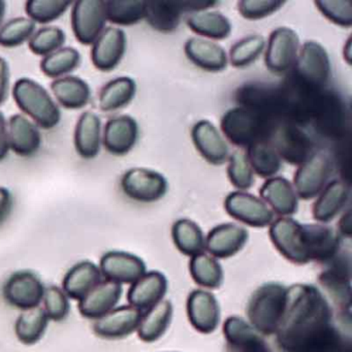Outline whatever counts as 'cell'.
<instances>
[{
	"mask_svg": "<svg viewBox=\"0 0 352 352\" xmlns=\"http://www.w3.org/2000/svg\"><path fill=\"white\" fill-rule=\"evenodd\" d=\"M276 336L284 352H344L333 309L324 294L310 284L288 287L285 315Z\"/></svg>",
	"mask_w": 352,
	"mask_h": 352,
	"instance_id": "cell-1",
	"label": "cell"
},
{
	"mask_svg": "<svg viewBox=\"0 0 352 352\" xmlns=\"http://www.w3.org/2000/svg\"><path fill=\"white\" fill-rule=\"evenodd\" d=\"M288 287L277 282L259 286L247 305L248 322L263 336L276 335L287 306Z\"/></svg>",
	"mask_w": 352,
	"mask_h": 352,
	"instance_id": "cell-2",
	"label": "cell"
},
{
	"mask_svg": "<svg viewBox=\"0 0 352 352\" xmlns=\"http://www.w3.org/2000/svg\"><path fill=\"white\" fill-rule=\"evenodd\" d=\"M270 238L276 249L290 263H314V224H302L292 217L278 218L271 224Z\"/></svg>",
	"mask_w": 352,
	"mask_h": 352,
	"instance_id": "cell-3",
	"label": "cell"
},
{
	"mask_svg": "<svg viewBox=\"0 0 352 352\" xmlns=\"http://www.w3.org/2000/svg\"><path fill=\"white\" fill-rule=\"evenodd\" d=\"M14 100L18 108L45 131L59 124L61 112L50 94L34 80L21 78L13 87Z\"/></svg>",
	"mask_w": 352,
	"mask_h": 352,
	"instance_id": "cell-4",
	"label": "cell"
},
{
	"mask_svg": "<svg viewBox=\"0 0 352 352\" xmlns=\"http://www.w3.org/2000/svg\"><path fill=\"white\" fill-rule=\"evenodd\" d=\"M275 124L246 107H234L222 117L221 131L226 139L240 148H248L258 142H267Z\"/></svg>",
	"mask_w": 352,
	"mask_h": 352,
	"instance_id": "cell-5",
	"label": "cell"
},
{
	"mask_svg": "<svg viewBox=\"0 0 352 352\" xmlns=\"http://www.w3.org/2000/svg\"><path fill=\"white\" fill-rule=\"evenodd\" d=\"M294 79L312 90L322 89L331 78V63L327 50L318 43L302 45L296 61Z\"/></svg>",
	"mask_w": 352,
	"mask_h": 352,
	"instance_id": "cell-6",
	"label": "cell"
},
{
	"mask_svg": "<svg viewBox=\"0 0 352 352\" xmlns=\"http://www.w3.org/2000/svg\"><path fill=\"white\" fill-rule=\"evenodd\" d=\"M46 286L34 272L21 270L12 274L3 286V298L9 306L21 311L40 307Z\"/></svg>",
	"mask_w": 352,
	"mask_h": 352,
	"instance_id": "cell-7",
	"label": "cell"
},
{
	"mask_svg": "<svg viewBox=\"0 0 352 352\" xmlns=\"http://www.w3.org/2000/svg\"><path fill=\"white\" fill-rule=\"evenodd\" d=\"M72 30L80 44L92 46L106 28L104 1L78 0L72 9Z\"/></svg>",
	"mask_w": 352,
	"mask_h": 352,
	"instance_id": "cell-8",
	"label": "cell"
},
{
	"mask_svg": "<svg viewBox=\"0 0 352 352\" xmlns=\"http://www.w3.org/2000/svg\"><path fill=\"white\" fill-rule=\"evenodd\" d=\"M121 188L124 195L133 201L153 203L166 195L168 181L156 170L133 168L123 175Z\"/></svg>",
	"mask_w": 352,
	"mask_h": 352,
	"instance_id": "cell-9",
	"label": "cell"
},
{
	"mask_svg": "<svg viewBox=\"0 0 352 352\" xmlns=\"http://www.w3.org/2000/svg\"><path fill=\"white\" fill-rule=\"evenodd\" d=\"M331 160L323 152L312 154L294 175V187L296 195L304 201L315 199L327 185L331 174Z\"/></svg>",
	"mask_w": 352,
	"mask_h": 352,
	"instance_id": "cell-10",
	"label": "cell"
},
{
	"mask_svg": "<svg viewBox=\"0 0 352 352\" xmlns=\"http://www.w3.org/2000/svg\"><path fill=\"white\" fill-rule=\"evenodd\" d=\"M300 38L289 28H276L269 38L265 63L267 71L276 75L287 73L296 65Z\"/></svg>",
	"mask_w": 352,
	"mask_h": 352,
	"instance_id": "cell-11",
	"label": "cell"
},
{
	"mask_svg": "<svg viewBox=\"0 0 352 352\" xmlns=\"http://www.w3.org/2000/svg\"><path fill=\"white\" fill-rule=\"evenodd\" d=\"M226 213L252 228H265L274 221V212L259 197L245 191H234L224 201Z\"/></svg>",
	"mask_w": 352,
	"mask_h": 352,
	"instance_id": "cell-12",
	"label": "cell"
},
{
	"mask_svg": "<svg viewBox=\"0 0 352 352\" xmlns=\"http://www.w3.org/2000/svg\"><path fill=\"white\" fill-rule=\"evenodd\" d=\"M272 144L281 160L294 166H300L312 156V142L306 133L294 123L276 126L271 135Z\"/></svg>",
	"mask_w": 352,
	"mask_h": 352,
	"instance_id": "cell-13",
	"label": "cell"
},
{
	"mask_svg": "<svg viewBox=\"0 0 352 352\" xmlns=\"http://www.w3.org/2000/svg\"><path fill=\"white\" fill-rule=\"evenodd\" d=\"M102 278L121 284H133L147 273L143 259L124 251H108L100 261Z\"/></svg>",
	"mask_w": 352,
	"mask_h": 352,
	"instance_id": "cell-14",
	"label": "cell"
},
{
	"mask_svg": "<svg viewBox=\"0 0 352 352\" xmlns=\"http://www.w3.org/2000/svg\"><path fill=\"white\" fill-rule=\"evenodd\" d=\"M126 34L120 28H104L100 38L92 45L91 61L102 73L114 71L126 53Z\"/></svg>",
	"mask_w": 352,
	"mask_h": 352,
	"instance_id": "cell-15",
	"label": "cell"
},
{
	"mask_svg": "<svg viewBox=\"0 0 352 352\" xmlns=\"http://www.w3.org/2000/svg\"><path fill=\"white\" fill-rule=\"evenodd\" d=\"M142 317L143 312L131 305L116 307L108 314L94 320V331L102 339H123L138 331Z\"/></svg>",
	"mask_w": 352,
	"mask_h": 352,
	"instance_id": "cell-16",
	"label": "cell"
},
{
	"mask_svg": "<svg viewBox=\"0 0 352 352\" xmlns=\"http://www.w3.org/2000/svg\"><path fill=\"white\" fill-rule=\"evenodd\" d=\"M223 335L228 352H273L263 336L242 317H228Z\"/></svg>",
	"mask_w": 352,
	"mask_h": 352,
	"instance_id": "cell-17",
	"label": "cell"
},
{
	"mask_svg": "<svg viewBox=\"0 0 352 352\" xmlns=\"http://www.w3.org/2000/svg\"><path fill=\"white\" fill-rule=\"evenodd\" d=\"M318 280L338 304L350 302V254L340 251L333 259L322 265Z\"/></svg>",
	"mask_w": 352,
	"mask_h": 352,
	"instance_id": "cell-18",
	"label": "cell"
},
{
	"mask_svg": "<svg viewBox=\"0 0 352 352\" xmlns=\"http://www.w3.org/2000/svg\"><path fill=\"white\" fill-rule=\"evenodd\" d=\"M249 232L236 223H223L210 230L206 239V250L214 258L226 259L240 252L247 241Z\"/></svg>",
	"mask_w": 352,
	"mask_h": 352,
	"instance_id": "cell-19",
	"label": "cell"
},
{
	"mask_svg": "<svg viewBox=\"0 0 352 352\" xmlns=\"http://www.w3.org/2000/svg\"><path fill=\"white\" fill-rule=\"evenodd\" d=\"M187 315L191 325L201 333H211L220 323L217 298L207 290H195L187 300Z\"/></svg>",
	"mask_w": 352,
	"mask_h": 352,
	"instance_id": "cell-20",
	"label": "cell"
},
{
	"mask_svg": "<svg viewBox=\"0 0 352 352\" xmlns=\"http://www.w3.org/2000/svg\"><path fill=\"white\" fill-rule=\"evenodd\" d=\"M122 294L121 284L104 279L78 302L80 314L96 320L116 308Z\"/></svg>",
	"mask_w": 352,
	"mask_h": 352,
	"instance_id": "cell-21",
	"label": "cell"
},
{
	"mask_svg": "<svg viewBox=\"0 0 352 352\" xmlns=\"http://www.w3.org/2000/svg\"><path fill=\"white\" fill-rule=\"evenodd\" d=\"M139 139V125L133 117L121 115L108 120L104 129V146L115 156L126 155Z\"/></svg>",
	"mask_w": 352,
	"mask_h": 352,
	"instance_id": "cell-22",
	"label": "cell"
},
{
	"mask_svg": "<svg viewBox=\"0 0 352 352\" xmlns=\"http://www.w3.org/2000/svg\"><path fill=\"white\" fill-rule=\"evenodd\" d=\"M168 292V280L157 271L148 272L137 282L131 284L127 292V300L133 308L146 312L164 300Z\"/></svg>",
	"mask_w": 352,
	"mask_h": 352,
	"instance_id": "cell-23",
	"label": "cell"
},
{
	"mask_svg": "<svg viewBox=\"0 0 352 352\" xmlns=\"http://www.w3.org/2000/svg\"><path fill=\"white\" fill-rule=\"evenodd\" d=\"M191 139L199 153L209 164L220 166L228 160L230 154L228 143L209 120H201L193 125Z\"/></svg>",
	"mask_w": 352,
	"mask_h": 352,
	"instance_id": "cell-24",
	"label": "cell"
},
{
	"mask_svg": "<svg viewBox=\"0 0 352 352\" xmlns=\"http://www.w3.org/2000/svg\"><path fill=\"white\" fill-rule=\"evenodd\" d=\"M341 100L335 94H319L315 98L311 114L317 131L327 137H337L345 126V113Z\"/></svg>",
	"mask_w": 352,
	"mask_h": 352,
	"instance_id": "cell-25",
	"label": "cell"
},
{
	"mask_svg": "<svg viewBox=\"0 0 352 352\" xmlns=\"http://www.w3.org/2000/svg\"><path fill=\"white\" fill-rule=\"evenodd\" d=\"M259 195L272 211L282 217H289L298 212V197L294 185L283 177L267 179L259 189Z\"/></svg>",
	"mask_w": 352,
	"mask_h": 352,
	"instance_id": "cell-26",
	"label": "cell"
},
{
	"mask_svg": "<svg viewBox=\"0 0 352 352\" xmlns=\"http://www.w3.org/2000/svg\"><path fill=\"white\" fill-rule=\"evenodd\" d=\"M187 58L203 71L220 73L228 67V57L219 45L205 38H191L185 43Z\"/></svg>",
	"mask_w": 352,
	"mask_h": 352,
	"instance_id": "cell-27",
	"label": "cell"
},
{
	"mask_svg": "<svg viewBox=\"0 0 352 352\" xmlns=\"http://www.w3.org/2000/svg\"><path fill=\"white\" fill-rule=\"evenodd\" d=\"M10 149L21 157L34 156L42 145V135L38 127L23 115L16 114L10 118Z\"/></svg>",
	"mask_w": 352,
	"mask_h": 352,
	"instance_id": "cell-28",
	"label": "cell"
},
{
	"mask_svg": "<svg viewBox=\"0 0 352 352\" xmlns=\"http://www.w3.org/2000/svg\"><path fill=\"white\" fill-rule=\"evenodd\" d=\"M77 153L84 160H94L102 148V121L96 113L86 111L80 116L74 133Z\"/></svg>",
	"mask_w": 352,
	"mask_h": 352,
	"instance_id": "cell-29",
	"label": "cell"
},
{
	"mask_svg": "<svg viewBox=\"0 0 352 352\" xmlns=\"http://www.w3.org/2000/svg\"><path fill=\"white\" fill-rule=\"evenodd\" d=\"M102 280L98 265L90 261H80L65 274L63 289L69 298L79 302Z\"/></svg>",
	"mask_w": 352,
	"mask_h": 352,
	"instance_id": "cell-30",
	"label": "cell"
},
{
	"mask_svg": "<svg viewBox=\"0 0 352 352\" xmlns=\"http://www.w3.org/2000/svg\"><path fill=\"white\" fill-rule=\"evenodd\" d=\"M349 187L341 180H333L325 186L313 206V218L319 223L335 219L347 204Z\"/></svg>",
	"mask_w": 352,
	"mask_h": 352,
	"instance_id": "cell-31",
	"label": "cell"
},
{
	"mask_svg": "<svg viewBox=\"0 0 352 352\" xmlns=\"http://www.w3.org/2000/svg\"><path fill=\"white\" fill-rule=\"evenodd\" d=\"M183 13H186V1H146L145 19L156 32H175Z\"/></svg>",
	"mask_w": 352,
	"mask_h": 352,
	"instance_id": "cell-32",
	"label": "cell"
},
{
	"mask_svg": "<svg viewBox=\"0 0 352 352\" xmlns=\"http://www.w3.org/2000/svg\"><path fill=\"white\" fill-rule=\"evenodd\" d=\"M51 90L59 104L67 110L83 109L91 98V89L87 82L75 76L54 80L51 83Z\"/></svg>",
	"mask_w": 352,
	"mask_h": 352,
	"instance_id": "cell-33",
	"label": "cell"
},
{
	"mask_svg": "<svg viewBox=\"0 0 352 352\" xmlns=\"http://www.w3.org/2000/svg\"><path fill=\"white\" fill-rule=\"evenodd\" d=\"M172 318V302L170 300H162L160 304L143 313L137 331L140 339L146 343L157 341L168 331Z\"/></svg>",
	"mask_w": 352,
	"mask_h": 352,
	"instance_id": "cell-34",
	"label": "cell"
},
{
	"mask_svg": "<svg viewBox=\"0 0 352 352\" xmlns=\"http://www.w3.org/2000/svg\"><path fill=\"white\" fill-rule=\"evenodd\" d=\"M137 94V84L129 77H119L108 82L98 96L100 111L115 112L129 106Z\"/></svg>",
	"mask_w": 352,
	"mask_h": 352,
	"instance_id": "cell-35",
	"label": "cell"
},
{
	"mask_svg": "<svg viewBox=\"0 0 352 352\" xmlns=\"http://www.w3.org/2000/svg\"><path fill=\"white\" fill-rule=\"evenodd\" d=\"M191 32L204 38L223 41L232 34V23L228 17L219 12H199L187 19Z\"/></svg>",
	"mask_w": 352,
	"mask_h": 352,
	"instance_id": "cell-36",
	"label": "cell"
},
{
	"mask_svg": "<svg viewBox=\"0 0 352 352\" xmlns=\"http://www.w3.org/2000/svg\"><path fill=\"white\" fill-rule=\"evenodd\" d=\"M172 236L177 249L183 254L193 257L205 253V234L192 220H177L173 226Z\"/></svg>",
	"mask_w": 352,
	"mask_h": 352,
	"instance_id": "cell-37",
	"label": "cell"
},
{
	"mask_svg": "<svg viewBox=\"0 0 352 352\" xmlns=\"http://www.w3.org/2000/svg\"><path fill=\"white\" fill-rule=\"evenodd\" d=\"M49 321L43 307L22 311L15 323L16 337L24 345H34L46 333Z\"/></svg>",
	"mask_w": 352,
	"mask_h": 352,
	"instance_id": "cell-38",
	"label": "cell"
},
{
	"mask_svg": "<svg viewBox=\"0 0 352 352\" xmlns=\"http://www.w3.org/2000/svg\"><path fill=\"white\" fill-rule=\"evenodd\" d=\"M247 157L253 173L261 178L275 177L282 168V160L269 142H258L247 148Z\"/></svg>",
	"mask_w": 352,
	"mask_h": 352,
	"instance_id": "cell-39",
	"label": "cell"
},
{
	"mask_svg": "<svg viewBox=\"0 0 352 352\" xmlns=\"http://www.w3.org/2000/svg\"><path fill=\"white\" fill-rule=\"evenodd\" d=\"M107 21L120 26H131L145 19L146 1L109 0L104 1Z\"/></svg>",
	"mask_w": 352,
	"mask_h": 352,
	"instance_id": "cell-40",
	"label": "cell"
},
{
	"mask_svg": "<svg viewBox=\"0 0 352 352\" xmlns=\"http://www.w3.org/2000/svg\"><path fill=\"white\" fill-rule=\"evenodd\" d=\"M81 54L73 47H63L60 50L45 57L41 61V71L51 79H60L79 67Z\"/></svg>",
	"mask_w": 352,
	"mask_h": 352,
	"instance_id": "cell-41",
	"label": "cell"
},
{
	"mask_svg": "<svg viewBox=\"0 0 352 352\" xmlns=\"http://www.w3.org/2000/svg\"><path fill=\"white\" fill-rule=\"evenodd\" d=\"M190 274L195 283L209 289L220 287L223 282L221 265L217 259L206 253L191 257Z\"/></svg>",
	"mask_w": 352,
	"mask_h": 352,
	"instance_id": "cell-42",
	"label": "cell"
},
{
	"mask_svg": "<svg viewBox=\"0 0 352 352\" xmlns=\"http://www.w3.org/2000/svg\"><path fill=\"white\" fill-rule=\"evenodd\" d=\"M72 5L71 0H28L25 12L34 23L49 24L63 17Z\"/></svg>",
	"mask_w": 352,
	"mask_h": 352,
	"instance_id": "cell-43",
	"label": "cell"
},
{
	"mask_svg": "<svg viewBox=\"0 0 352 352\" xmlns=\"http://www.w3.org/2000/svg\"><path fill=\"white\" fill-rule=\"evenodd\" d=\"M265 41L263 36L254 34L242 38L232 45L230 51V61L236 69L248 67L258 59L265 50Z\"/></svg>",
	"mask_w": 352,
	"mask_h": 352,
	"instance_id": "cell-44",
	"label": "cell"
},
{
	"mask_svg": "<svg viewBox=\"0 0 352 352\" xmlns=\"http://www.w3.org/2000/svg\"><path fill=\"white\" fill-rule=\"evenodd\" d=\"M67 36L61 28L50 26L34 32L28 41L30 51L36 56L47 57L65 46Z\"/></svg>",
	"mask_w": 352,
	"mask_h": 352,
	"instance_id": "cell-45",
	"label": "cell"
},
{
	"mask_svg": "<svg viewBox=\"0 0 352 352\" xmlns=\"http://www.w3.org/2000/svg\"><path fill=\"white\" fill-rule=\"evenodd\" d=\"M36 30V23L28 18H15L0 28V46L3 48H17L32 38Z\"/></svg>",
	"mask_w": 352,
	"mask_h": 352,
	"instance_id": "cell-46",
	"label": "cell"
},
{
	"mask_svg": "<svg viewBox=\"0 0 352 352\" xmlns=\"http://www.w3.org/2000/svg\"><path fill=\"white\" fill-rule=\"evenodd\" d=\"M228 176L230 183L240 190H247L254 184V173L247 157V153L243 150H236L230 156Z\"/></svg>",
	"mask_w": 352,
	"mask_h": 352,
	"instance_id": "cell-47",
	"label": "cell"
},
{
	"mask_svg": "<svg viewBox=\"0 0 352 352\" xmlns=\"http://www.w3.org/2000/svg\"><path fill=\"white\" fill-rule=\"evenodd\" d=\"M45 312L50 320H65L69 316L71 311V302L63 288L57 285H50L45 289L44 298H43Z\"/></svg>",
	"mask_w": 352,
	"mask_h": 352,
	"instance_id": "cell-48",
	"label": "cell"
},
{
	"mask_svg": "<svg viewBox=\"0 0 352 352\" xmlns=\"http://www.w3.org/2000/svg\"><path fill=\"white\" fill-rule=\"evenodd\" d=\"M318 11L331 23L344 28L352 26V3L350 0L345 1H315Z\"/></svg>",
	"mask_w": 352,
	"mask_h": 352,
	"instance_id": "cell-49",
	"label": "cell"
},
{
	"mask_svg": "<svg viewBox=\"0 0 352 352\" xmlns=\"http://www.w3.org/2000/svg\"><path fill=\"white\" fill-rule=\"evenodd\" d=\"M285 1L281 0H241L238 3V11L247 20H261L279 11Z\"/></svg>",
	"mask_w": 352,
	"mask_h": 352,
	"instance_id": "cell-50",
	"label": "cell"
},
{
	"mask_svg": "<svg viewBox=\"0 0 352 352\" xmlns=\"http://www.w3.org/2000/svg\"><path fill=\"white\" fill-rule=\"evenodd\" d=\"M14 199L11 191L5 187H0V226L11 215L13 210Z\"/></svg>",
	"mask_w": 352,
	"mask_h": 352,
	"instance_id": "cell-51",
	"label": "cell"
},
{
	"mask_svg": "<svg viewBox=\"0 0 352 352\" xmlns=\"http://www.w3.org/2000/svg\"><path fill=\"white\" fill-rule=\"evenodd\" d=\"M10 88V67L7 61L0 57V106L7 100Z\"/></svg>",
	"mask_w": 352,
	"mask_h": 352,
	"instance_id": "cell-52",
	"label": "cell"
},
{
	"mask_svg": "<svg viewBox=\"0 0 352 352\" xmlns=\"http://www.w3.org/2000/svg\"><path fill=\"white\" fill-rule=\"evenodd\" d=\"M10 151L9 133H8L7 120L3 113L0 112V162H3Z\"/></svg>",
	"mask_w": 352,
	"mask_h": 352,
	"instance_id": "cell-53",
	"label": "cell"
},
{
	"mask_svg": "<svg viewBox=\"0 0 352 352\" xmlns=\"http://www.w3.org/2000/svg\"><path fill=\"white\" fill-rule=\"evenodd\" d=\"M340 228H341V232L343 234H346V236H350V213L348 212L346 215L343 216V218L341 219V222H340Z\"/></svg>",
	"mask_w": 352,
	"mask_h": 352,
	"instance_id": "cell-54",
	"label": "cell"
},
{
	"mask_svg": "<svg viewBox=\"0 0 352 352\" xmlns=\"http://www.w3.org/2000/svg\"><path fill=\"white\" fill-rule=\"evenodd\" d=\"M6 10H7V6H6L3 0H0V25L3 24V19H5Z\"/></svg>",
	"mask_w": 352,
	"mask_h": 352,
	"instance_id": "cell-55",
	"label": "cell"
}]
</instances>
